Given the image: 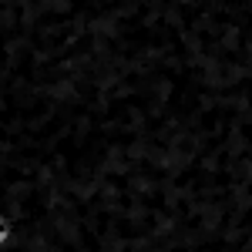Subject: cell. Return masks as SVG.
I'll return each instance as SVG.
<instances>
[{"mask_svg":"<svg viewBox=\"0 0 252 252\" xmlns=\"http://www.w3.org/2000/svg\"><path fill=\"white\" fill-rule=\"evenodd\" d=\"M14 242V219L7 212H0V249H7Z\"/></svg>","mask_w":252,"mask_h":252,"instance_id":"6da1fadb","label":"cell"}]
</instances>
